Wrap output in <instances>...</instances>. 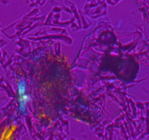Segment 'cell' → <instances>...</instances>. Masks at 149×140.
<instances>
[{
	"instance_id": "cell-1",
	"label": "cell",
	"mask_w": 149,
	"mask_h": 140,
	"mask_svg": "<svg viewBox=\"0 0 149 140\" xmlns=\"http://www.w3.org/2000/svg\"><path fill=\"white\" fill-rule=\"evenodd\" d=\"M19 96V110L23 115L26 114V107L29 101V95L26 94V83L23 80H20L17 84Z\"/></svg>"
}]
</instances>
